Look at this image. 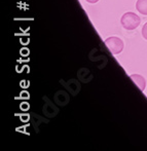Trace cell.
<instances>
[{
  "label": "cell",
  "mask_w": 147,
  "mask_h": 151,
  "mask_svg": "<svg viewBox=\"0 0 147 151\" xmlns=\"http://www.w3.org/2000/svg\"><path fill=\"white\" fill-rule=\"evenodd\" d=\"M136 8L140 14L147 16V0H138L136 3Z\"/></svg>",
  "instance_id": "obj_4"
},
{
  "label": "cell",
  "mask_w": 147,
  "mask_h": 151,
  "mask_svg": "<svg viewBox=\"0 0 147 151\" xmlns=\"http://www.w3.org/2000/svg\"><path fill=\"white\" fill-rule=\"evenodd\" d=\"M140 18L134 12H125L122 17H121L120 23L122 27L127 30H134L140 25Z\"/></svg>",
  "instance_id": "obj_1"
},
{
  "label": "cell",
  "mask_w": 147,
  "mask_h": 151,
  "mask_svg": "<svg viewBox=\"0 0 147 151\" xmlns=\"http://www.w3.org/2000/svg\"><path fill=\"white\" fill-rule=\"evenodd\" d=\"M130 78H131V79L133 80V81L135 82L138 86H139L140 91H144V90H145V86H146V80L143 76L139 75V74H132V75L130 76Z\"/></svg>",
  "instance_id": "obj_3"
},
{
  "label": "cell",
  "mask_w": 147,
  "mask_h": 151,
  "mask_svg": "<svg viewBox=\"0 0 147 151\" xmlns=\"http://www.w3.org/2000/svg\"><path fill=\"white\" fill-rule=\"evenodd\" d=\"M142 35L147 40V23L143 26V28H142Z\"/></svg>",
  "instance_id": "obj_5"
},
{
  "label": "cell",
  "mask_w": 147,
  "mask_h": 151,
  "mask_svg": "<svg viewBox=\"0 0 147 151\" xmlns=\"http://www.w3.org/2000/svg\"><path fill=\"white\" fill-rule=\"evenodd\" d=\"M105 45L107 46L108 50L113 55H118L122 52L123 50V42L120 38L112 36L105 40Z\"/></svg>",
  "instance_id": "obj_2"
},
{
  "label": "cell",
  "mask_w": 147,
  "mask_h": 151,
  "mask_svg": "<svg viewBox=\"0 0 147 151\" xmlns=\"http://www.w3.org/2000/svg\"><path fill=\"white\" fill-rule=\"evenodd\" d=\"M86 1H88L89 3L94 4V3H96V2H98V1H99V0H86Z\"/></svg>",
  "instance_id": "obj_6"
}]
</instances>
